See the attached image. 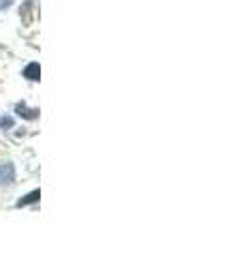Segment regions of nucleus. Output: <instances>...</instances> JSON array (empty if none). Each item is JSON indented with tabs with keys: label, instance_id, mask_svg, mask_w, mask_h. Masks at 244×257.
Listing matches in <instances>:
<instances>
[{
	"label": "nucleus",
	"instance_id": "1",
	"mask_svg": "<svg viewBox=\"0 0 244 257\" xmlns=\"http://www.w3.org/2000/svg\"><path fill=\"white\" fill-rule=\"evenodd\" d=\"M15 178H18V172H15V165L11 161L0 165V187H11Z\"/></svg>",
	"mask_w": 244,
	"mask_h": 257
},
{
	"label": "nucleus",
	"instance_id": "2",
	"mask_svg": "<svg viewBox=\"0 0 244 257\" xmlns=\"http://www.w3.org/2000/svg\"><path fill=\"white\" fill-rule=\"evenodd\" d=\"M15 114L24 120H37L39 118V107H28L26 103H18L15 105Z\"/></svg>",
	"mask_w": 244,
	"mask_h": 257
},
{
	"label": "nucleus",
	"instance_id": "3",
	"mask_svg": "<svg viewBox=\"0 0 244 257\" xmlns=\"http://www.w3.org/2000/svg\"><path fill=\"white\" fill-rule=\"evenodd\" d=\"M39 199H41V191H39V189H35V191L26 193V195H24V197H20L18 202H15V208H24V206L39 204Z\"/></svg>",
	"mask_w": 244,
	"mask_h": 257
},
{
	"label": "nucleus",
	"instance_id": "4",
	"mask_svg": "<svg viewBox=\"0 0 244 257\" xmlns=\"http://www.w3.org/2000/svg\"><path fill=\"white\" fill-rule=\"evenodd\" d=\"M24 77L30 79V82H39V77H41V67H39V62H30L26 69H24Z\"/></svg>",
	"mask_w": 244,
	"mask_h": 257
},
{
	"label": "nucleus",
	"instance_id": "5",
	"mask_svg": "<svg viewBox=\"0 0 244 257\" xmlns=\"http://www.w3.org/2000/svg\"><path fill=\"white\" fill-rule=\"evenodd\" d=\"M0 128H3V131L13 128V118L11 116H0Z\"/></svg>",
	"mask_w": 244,
	"mask_h": 257
},
{
	"label": "nucleus",
	"instance_id": "6",
	"mask_svg": "<svg viewBox=\"0 0 244 257\" xmlns=\"http://www.w3.org/2000/svg\"><path fill=\"white\" fill-rule=\"evenodd\" d=\"M30 7H32V0H26V5H24V22L30 24Z\"/></svg>",
	"mask_w": 244,
	"mask_h": 257
},
{
	"label": "nucleus",
	"instance_id": "7",
	"mask_svg": "<svg viewBox=\"0 0 244 257\" xmlns=\"http://www.w3.org/2000/svg\"><path fill=\"white\" fill-rule=\"evenodd\" d=\"M11 3H13V0H0V9H7Z\"/></svg>",
	"mask_w": 244,
	"mask_h": 257
}]
</instances>
